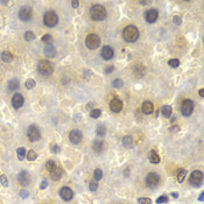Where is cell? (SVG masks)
Returning <instances> with one entry per match:
<instances>
[{"label": "cell", "mask_w": 204, "mask_h": 204, "mask_svg": "<svg viewBox=\"0 0 204 204\" xmlns=\"http://www.w3.org/2000/svg\"><path fill=\"white\" fill-rule=\"evenodd\" d=\"M138 203H139V204H152V199H151V198L141 197V198L138 199Z\"/></svg>", "instance_id": "42"}, {"label": "cell", "mask_w": 204, "mask_h": 204, "mask_svg": "<svg viewBox=\"0 0 204 204\" xmlns=\"http://www.w3.org/2000/svg\"><path fill=\"white\" fill-rule=\"evenodd\" d=\"M34 39H35V34H34L33 32L28 31V32L25 33V40H26V41H33Z\"/></svg>", "instance_id": "35"}, {"label": "cell", "mask_w": 204, "mask_h": 204, "mask_svg": "<svg viewBox=\"0 0 204 204\" xmlns=\"http://www.w3.org/2000/svg\"><path fill=\"white\" fill-rule=\"evenodd\" d=\"M194 111V101L191 99H184L181 104V112L184 117H189Z\"/></svg>", "instance_id": "6"}, {"label": "cell", "mask_w": 204, "mask_h": 204, "mask_svg": "<svg viewBox=\"0 0 204 204\" xmlns=\"http://www.w3.org/2000/svg\"><path fill=\"white\" fill-rule=\"evenodd\" d=\"M17 154H18V159H19V160H23L25 156H26V149H25V147H20V148H18Z\"/></svg>", "instance_id": "33"}, {"label": "cell", "mask_w": 204, "mask_h": 204, "mask_svg": "<svg viewBox=\"0 0 204 204\" xmlns=\"http://www.w3.org/2000/svg\"><path fill=\"white\" fill-rule=\"evenodd\" d=\"M51 152L53 153H58V152H60V147H58L57 145H54L53 147H51Z\"/></svg>", "instance_id": "47"}, {"label": "cell", "mask_w": 204, "mask_h": 204, "mask_svg": "<svg viewBox=\"0 0 204 204\" xmlns=\"http://www.w3.org/2000/svg\"><path fill=\"white\" fill-rule=\"evenodd\" d=\"M161 113H162V115L165 117V118H169V117L171 115V113H173L171 106H170V105H165V106H162Z\"/></svg>", "instance_id": "25"}, {"label": "cell", "mask_w": 204, "mask_h": 204, "mask_svg": "<svg viewBox=\"0 0 204 204\" xmlns=\"http://www.w3.org/2000/svg\"><path fill=\"white\" fill-rule=\"evenodd\" d=\"M171 196H173L174 198H177V197H179V193H171Z\"/></svg>", "instance_id": "51"}, {"label": "cell", "mask_w": 204, "mask_h": 204, "mask_svg": "<svg viewBox=\"0 0 204 204\" xmlns=\"http://www.w3.org/2000/svg\"><path fill=\"white\" fill-rule=\"evenodd\" d=\"M165 202H168V197H167L166 195H162L161 197H159V198L156 199V203H157V204H161V203H165Z\"/></svg>", "instance_id": "43"}, {"label": "cell", "mask_w": 204, "mask_h": 204, "mask_svg": "<svg viewBox=\"0 0 204 204\" xmlns=\"http://www.w3.org/2000/svg\"><path fill=\"white\" fill-rule=\"evenodd\" d=\"M123 36L125 39V41L127 42H135L139 37V31L135 26H127L125 29H124V33H123Z\"/></svg>", "instance_id": "1"}, {"label": "cell", "mask_w": 204, "mask_h": 204, "mask_svg": "<svg viewBox=\"0 0 204 204\" xmlns=\"http://www.w3.org/2000/svg\"><path fill=\"white\" fill-rule=\"evenodd\" d=\"M32 15H33V11H32V8L29 7V6L21 7V9L19 12L20 20H22V21H29V20L32 19Z\"/></svg>", "instance_id": "9"}, {"label": "cell", "mask_w": 204, "mask_h": 204, "mask_svg": "<svg viewBox=\"0 0 204 204\" xmlns=\"http://www.w3.org/2000/svg\"><path fill=\"white\" fill-rule=\"evenodd\" d=\"M124 85V82L120 79V78H115L113 82H112V86L115 87V89H121Z\"/></svg>", "instance_id": "32"}, {"label": "cell", "mask_w": 204, "mask_h": 204, "mask_svg": "<svg viewBox=\"0 0 204 204\" xmlns=\"http://www.w3.org/2000/svg\"><path fill=\"white\" fill-rule=\"evenodd\" d=\"M37 70L41 75L43 76H50L53 74V71H54V65L51 62L49 61H46V60H43V61H40L39 64H37Z\"/></svg>", "instance_id": "3"}, {"label": "cell", "mask_w": 204, "mask_h": 204, "mask_svg": "<svg viewBox=\"0 0 204 204\" xmlns=\"http://www.w3.org/2000/svg\"><path fill=\"white\" fill-rule=\"evenodd\" d=\"M42 42L47 43V45H51V42H53V37H51V35H49V34H45V35L42 36Z\"/></svg>", "instance_id": "37"}, {"label": "cell", "mask_w": 204, "mask_h": 204, "mask_svg": "<svg viewBox=\"0 0 204 204\" xmlns=\"http://www.w3.org/2000/svg\"><path fill=\"white\" fill-rule=\"evenodd\" d=\"M199 96H201V97H204V90H203V89L199 90Z\"/></svg>", "instance_id": "52"}, {"label": "cell", "mask_w": 204, "mask_h": 204, "mask_svg": "<svg viewBox=\"0 0 204 204\" xmlns=\"http://www.w3.org/2000/svg\"><path fill=\"white\" fill-rule=\"evenodd\" d=\"M157 17H159V13L154 8H151V9H148L147 12L145 13V19H146V21L149 22V23H154L156 21Z\"/></svg>", "instance_id": "12"}, {"label": "cell", "mask_w": 204, "mask_h": 204, "mask_svg": "<svg viewBox=\"0 0 204 204\" xmlns=\"http://www.w3.org/2000/svg\"><path fill=\"white\" fill-rule=\"evenodd\" d=\"M90 15L95 21H101L106 18V9L101 5H95L90 9Z\"/></svg>", "instance_id": "2"}, {"label": "cell", "mask_w": 204, "mask_h": 204, "mask_svg": "<svg viewBox=\"0 0 204 204\" xmlns=\"http://www.w3.org/2000/svg\"><path fill=\"white\" fill-rule=\"evenodd\" d=\"M104 146H105V143L101 141V140H96V141H93L92 148H93V151H96V152H101V151L104 149Z\"/></svg>", "instance_id": "23"}, {"label": "cell", "mask_w": 204, "mask_h": 204, "mask_svg": "<svg viewBox=\"0 0 204 204\" xmlns=\"http://www.w3.org/2000/svg\"><path fill=\"white\" fill-rule=\"evenodd\" d=\"M18 181L21 185H28L31 183V176H29V174L25 170H22L19 175H18Z\"/></svg>", "instance_id": "15"}, {"label": "cell", "mask_w": 204, "mask_h": 204, "mask_svg": "<svg viewBox=\"0 0 204 204\" xmlns=\"http://www.w3.org/2000/svg\"><path fill=\"white\" fill-rule=\"evenodd\" d=\"M96 133H97L98 137L103 138V137L106 134V127H105L104 125H99V126L97 127V129H96Z\"/></svg>", "instance_id": "29"}, {"label": "cell", "mask_w": 204, "mask_h": 204, "mask_svg": "<svg viewBox=\"0 0 204 204\" xmlns=\"http://www.w3.org/2000/svg\"><path fill=\"white\" fill-rule=\"evenodd\" d=\"M173 22H174V25H177V26H180V25L182 23V20H181V18H180V17L175 15V17L173 18Z\"/></svg>", "instance_id": "44"}, {"label": "cell", "mask_w": 204, "mask_h": 204, "mask_svg": "<svg viewBox=\"0 0 204 204\" xmlns=\"http://www.w3.org/2000/svg\"><path fill=\"white\" fill-rule=\"evenodd\" d=\"M19 87H20V83H19V81H18L17 78L11 79V81L8 82V89H9L11 91H17Z\"/></svg>", "instance_id": "21"}, {"label": "cell", "mask_w": 204, "mask_h": 204, "mask_svg": "<svg viewBox=\"0 0 204 204\" xmlns=\"http://www.w3.org/2000/svg\"><path fill=\"white\" fill-rule=\"evenodd\" d=\"M1 60H3L4 62H6V63H11V62L13 61V55H12V53H11V51H7V50L3 51V54H1Z\"/></svg>", "instance_id": "24"}, {"label": "cell", "mask_w": 204, "mask_h": 204, "mask_svg": "<svg viewBox=\"0 0 204 204\" xmlns=\"http://www.w3.org/2000/svg\"><path fill=\"white\" fill-rule=\"evenodd\" d=\"M36 157H37V154L34 151H29L27 153V160H28V161H34Z\"/></svg>", "instance_id": "34"}, {"label": "cell", "mask_w": 204, "mask_h": 204, "mask_svg": "<svg viewBox=\"0 0 204 204\" xmlns=\"http://www.w3.org/2000/svg\"><path fill=\"white\" fill-rule=\"evenodd\" d=\"M160 182V176L156 173H149L147 176H146V184L148 187H156Z\"/></svg>", "instance_id": "10"}, {"label": "cell", "mask_w": 204, "mask_h": 204, "mask_svg": "<svg viewBox=\"0 0 204 204\" xmlns=\"http://www.w3.org/2000/svg\"><path fill=\"white\" fill-rule=\"evenodd\" d=\"M100 114H101V111L99 110V109H95V110H92L91 112H90V117L91 118H99L100 117Z\"/></svg>", "instance_id": "36"}, {"label": "cell", "mask_w": 204, "mask_h": 204, "mask_svg": "<svg viewBox=\"0 0 204 204\" xmlns=\"http://www.w3.org/2000/svg\"><path fill=\"white\" fill-rule=\"evenodd\" d=\"M202 180H203V174L199 170L193 171L191 175H190V177H189V182H190V184L194 185V187H196V188L201 185Z\"/></svg>", "instance_id": "7"}, {"label": "cell", "mask_w": 204, "mask_h": 204, "mask_svg": "<svg viewBox=\"0 0 204 204\" xmlns=\"http://www.w3.org/2000/svg\"><path fill=\"white\" fill-rule=\"evenodd\" d=\"M60 196H61V198L63 199V201H71L72 199V197H74V193H72V190L70 188H68V187H63L61 190H60Z\"/></svg>", "instance_id": "14"}, {"label": "cell", "mask_w": 204, "mask_h": 204, "mask_svg": "<svg viewBox=\"0 0 204 204\" xmlns=\"http://www.w3.org/2000/svg\"><path fill=\"white\" fill-rule=\"evenodd\" d=\"M114 70V67L113 65H110V67H107L106 69H105V74H110V72H112Z\"/></svg>", "instance_id": "48"}, {"label": "cell", "mask_w": 204, "mask_h": 204, "mask_svg": "<svg viewBox=\"0 0 204 204\" xmlns=\"http://www.w3.org/2000/svg\"><path fill=\"white\" fill-rule=\"evenodd\" d=\"M71 6L74 8H77L79 6V1H77V0H74V1H71Z\"/></svg>", "instance_id": "49"}, {"label": "cell", "mask_w": 204, "mask_h": 204, "mask_svg": "<svg viewBox=\"0 0 204 204\" xmlns=\"http://www.w3.org/2000/svg\"><path fill=\"white\" fill-rule=\"evenodd\" d=\"M134 74H135L137 77H142L143 74H145V68H143L141 64L135 65V68H134Z\"/></svg>", "instance_id": "27"}, {"label": "cell", "mask_w": 204, "mask_h": 204, "mask_svg": "<svg viewBox=\"0 0 204 204\" xmlns=\"http://www.w3.org/2000/svg\"><path fill=\"white\" fill-rule=\"evenodd\" d=\"M140 4H141V5H148L149 3H148V1H140Z\"/></svg>", "instance_id": "54"}, {"label": "cell", "mask_w": 204, "mask_h": 204, "mask_svg": "<svg viewBox=\"0 0 204 204\" xmlns=\"http://www.w3.org/2000/svg\"><path fill=\"white\" fill-rule=\"evenodd\" d=\"M26 87H27L28 90H31V89H33V87H35V81L32 79V78L27 79L26 81Z\"/></svg>", "instance_id": "39"}, {"label": "cell", "mask_w": 204, "mask_h": 204, "mask_svg": "<svg viewBox=\"0 0 204 204\" xmlns=\"http://www.w3.org/2000/svg\"><path fill=\"white\" fill-rule=\"evenodd\" d=\"M199 201H203V194H201V196H199Z\"/></svg>", "instance_id": "56"}, {"label": "cell", "mask_w": 204, "mask_h": 204, "mask_svg": "<svg viewBox=\"0 0 204 204\" xmlns=\"http://www.w3.org/2000/svg\"><path fill=\"white\" fill-rule=\"evenodd\" d=\"M133 143V138L131 137V135H126V137H124V139H123V146L124 147H131V145Z\"/></svg>", "instance_id": "28"}, {"label": "cell", "mask_w": 204, "mask_h": 204, "mask_svg": "<svg viewBox=\"0 0 204 204\" xmlns=\"http://www.w3.org/2000/svg\"><path fill=\"white\" fill-rule=\"evenodd\" d=\"M20 196L22 197V198H27L28 196H29V191L28 190H26V189H22V190H20Z\"/></svg>", "instance_id": "45"}, {"label": "cell", "mask_w": 204, "mask_h": 204, "mask_svg": "<svg viewBox=\"0 0 204 204\" xmlns=\"http://www.w3.org/2000/svg\"><path fill=\"white\" fill-rule=\"evenodd\" d=\"M23 97L20 93H15L12 98V105L14 109H20L23 105Z\"/></svg>", "instance_id": "17"}, {"label": "cell", "mask_w": 204, "mask_h": 204, "mask_svg": "<svg viewBox=\"0 0 204 204\" xmlns=\"http://www.w3.org/2000/svg\"><path fill=\"white\" fill-rule=\"evenodd\" d=\"M74 119H77L76 121H78V119H81V115H75V117H74Z\"/></svg>", "instance_id": "55"}, {"label": "cell", "mask_w": 204, "mask_h": 204, "mask_svg": "<svg viewBox=\"0 0 204 204\" xmlns=\"http://www.w3.org/2000/svg\"><path fill=\"white\" fill-rule=\"evenodd\" d=\"M176 129L179 131V129H180V127H179V126H175V127H171V131H176Z\"/></svg>", "instance_id": "53"}, {"label": "cell", "mask_w": 204, "mask_h": 204, "mask_svg": "<svg viewBox=\"0 0 204 204\" xmlns=\"http://www.w3.org/2000/svg\"><path fill=\"white\" fill-rule=\"evenodd\" d=\"M148 159L152 163H159L160 162V156L155 151H151L148 153Z\"/></svg>", "instance_id": "22"}, {"label": "cell", "mask_w": 204, "mask_h": 204, "mask_svg": "<svg viewBox=\"0 0 204 204\" xmlns=\"http://www.w3.org/2000/svg\"><path fill=\"white\" fill-rule=\"evenodd\" d=\"M47 185H48V181H47L46 179H43L42 182H41V184H40V188L43 190V189H46V188H47Z\"/></svg>", "instance_id": "46"}, {"label": "cell", "mask_w": 204, "mask_h": 204, "mask_svg": "<svg viewBox=\"0 0 204 204\" xmlns=\"http://www.w3.org/2000/svg\"><path fill=\"white\" fill-rule=\"evenodd\" d=\"M27 135H28V138H29V140H31V141H33V142H34V141H37V140L40 139V137H41L39 127L35 126V125H31V126L28 127Z\"/></svg>", "instance_id": "8"}, {"label": "cell", "mask_w": 204, "mask_h": 204, "mask_svg": "<svg viewBox=\"0 0 204 204\" xmlns=\"http://www.w3.org/2000/svg\"><path fill=\"white\" fill-rule=\"evenodd\" d=\"M153 111H154V105H153L152 101H149V100L143 101V104H142V112L145 114H152Z\"/></svg>", "instance_id": "18"}, {"label": "cell", "mask_w": 204, "mask_h": 204, "mask_svg": "<svg viewBox=\"0 0 204 204\" xmlns=\"http://www.w3.org/2000/svg\"><path fill=\"white\" fill-rule=\"evenodd\" d=\"M92 107H93V103H89L86 105V109L89 110V111H92Z\"/></svg>", "instance_id": "50"}, {"label": "cell", "mask_w": 204, "mask_h": 204, "mask_svg": "<svg viewBox=\"0 0 204 204\" xmlns=\"http://www.w3.org/2000/svg\"><path fill=\"white\" fill-rule=\"evenodd\" d=\"M85 45L86 47L93 50V49H97L100 45V39L97 34H89L86 36V40H85Z\"/></svg>", "instance_id": "5"}, {"label": "cell", "mask_w": 204, "mask_h": 204, "mask_svg": "<svg viewBox=\"0 0 204 204\" xmlns=\"http://www.w3.org/2000/svg\"><path fill=\"white\" fill-rule=\"evenodd\" d=\"M89 189H90V191H96L97 189H98V183H97V181H95V180L90 181V183H89Z\"/></svg>", "instance_id": "40"}, {"label": "cell", "mask_w": 204, "mask_h": 204, "mask_svg": "<svg viewBox=\"0 0 204 204\" xmlns=\"http://www.w3.org/2000/svg\"><path fill=\"white\" fill-rule=\"evenodd\" d=\"M168 64L171 67V68H177L180 65V61L177 60V58H171V60L168 61Z\"/></svg>", "instance_id": "38"}, {"label": "cell", "mask_w": 204, "mask_h": 204, "mask_svg": "<svg viewBox=\"0 0 204 204\" xmlns=\"http://www.w3.org/2000/svg\"><path fill=\"white\" fill-rule=\"evenodd\" d=\"M121 109H123V101L119 98H113L110 103V110L114 113H118L121 111Z\"/></svg>", "instance_id": "13"}, {"label": "cell", "mask_w": 204, "mask_h": 204, "mask_svg": "<svg viewBox=\"0 0 204 204\" xmlns=\"http://www.w3.org/2000/svg\"><path fill=\"white\" fill-rule=\"evenodd\" d=\"M43 54H45L47 57L51 58L56 55V48L53 45H47L45 48H43Z\"/></svg>", "instance_id": "19"}, {"label": "cell", "mask_w": 204, "mask_h": 204, "mask_svg": "<svg viewBox=\"0 0 204 204\" xmlns=\"http://www.w3.org/2000/svg\"><path fill=\"white\" fill-rule=\"evenodd\" d=\"M69 139H70V142L74 143V145H78L82 139H83V134L79 129H72L70 134H69Z\"/></svg>", "instance_id": "11"}, {"label": "cell", "mask_w": 204, "mask_h": 204, "mask_svg": "<svg viewBox=\"0 0 204 204\" xmlns=\"http://www.w3.org/2000/svg\"><path fill=\"white\" fill-rule=\"evenodd\" d=\"M0 184L4 187H8V180L6 175H0Z\"/></svg>", "instance_id": "41"}, {"label": "cell", "mask_w": 204, "mask_h": 204, "mask_svg": "<svg viewBox=\"0 0 204 204\" xmlns=\"http://www.w3.org/2000/svg\"><path fill=\"white\" fill-rule=\"evenodd\" d=\"M57 167H58V166L56 165L55 161H53V160H50V161H47V163H46V169H47L49 173H53L54 170H56Z\"/></svg>", "instance_id": "26"}, {"label": "cell", "mask_w": 204, "mask_h": 204, "mask_svg": "<svg viewBox=\"0 0 204 204\" xmlns=\"http://www.w3.org/2000/svg\"><path fill=\"white\" fill-rule=\"evenodd\" d=\"M50 175H51V179H53L54 181H60V180L62 179L63 171H62V169H61L60 167H57L56 170H54L53 173H50Z\"/></svg>", "instance_id": "20"}, {"label": "cell", "mask_w": 204, "mask_h": 204, "mask_svg": "<svg viewBox=\"0 0 204 204\" xmlns=\"http://www.w3.org/2000/svg\"><path fill=\"white\" fill-rule=\"evenodd\" d=\"M57 22H58V17L53 11L47 12L45 15H43V23H45V26H47V27H54V26L57 25Z\"/></svg>", "instance_id": "4"}, {"label": "cell", "mask_w": 204, "mask_h": 204, "mask_svg": "<svg viewBox=\"0 0 204 204\" xmlns=\"http://www.w3.org/2000/svg\"><path fill=\"white\" fill-rule=\"evenodd\" d=\"M101 177H103V170L99 169V168L95 169V171H93V180L98 182L99 180H101Z\"/></svg>", "instance_id": "31"}, {"label": "cell", "mask_w": 204, "mask_h": 204, "mask_svg": "<svg viewBox=\"0 0 204 204\" xmlns=\"http://www.w3.org/2000/svg\"><path fill=\"white\" fill-rule=\"evenodd\" d=\"M100 55H101V57H103L104 60L109 61V60H111V58L113 57L114 51H113V49L110 46H105V47H103V49H101Z\"/></svg>", "instance_id": "16"}, {"label": "cell", "mask_w": 204, "mask_h": 204, "mask_svg": "<svg viewBox=\"0 0 204 204\" xmlns=\"http://www.w3.org/2000/svg\"><path fill=\"white\" fill-rule=\"evenodd\" d=\"M185 176H187V170L185 169H180L179 173H177V182L182 183L183 180L185 179Z\"/></svg>", "instance_id": "30"}]
</instances>
